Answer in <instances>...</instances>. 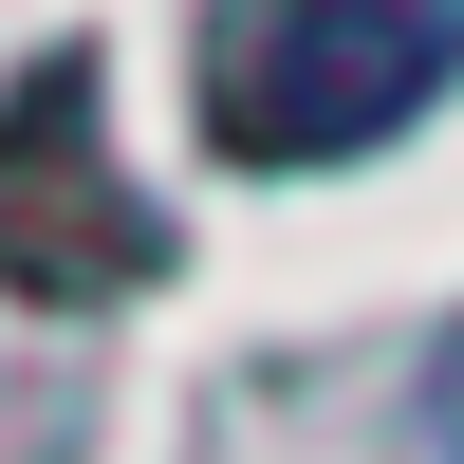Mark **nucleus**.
<instances>
[{
  "label": "nucleus",
  "mask_w": 464,
  "mask_h": 464,
  "mask_svg": "<svg viewBox=\"0 0 464 464\" xmlns=\"http://www.w3.org/2000/svg\"><path fill=\"white\" fill-rule=\"evenodd\" d=\"M464 74V19L446 0H205L186 37V130L223 168L297 186V168H372Z\"/></svg>",
  "instance_id": "obj_1"
},
{
  "label": "nucleus",
  "mask_w": 464,
  "mask_h": 464,
  "mask_svg": "<svg viewBox=\"0 0 464 464\" xmlns=\"http://www.w3.org/2000/svg\"><path fill=\"white\" fill-rule=\"evenodd\" d=\"M149 279H168V205L111 168V56L56 37L0 93V297L19 316H111Z\"/></svg>",
  "instance_id": "obj_2"
},
{
  "label": "nucleus",
  "mask_w": 464,
  "mask_h": 464,
  "mask_svg": "<svg viewBox=\"0 0 464 464\" xmlns=\"http://www.w3.org/2000/svg\"><path fill=\"white\" fill-rule=\"evenodd\" d=\"M409 428H428V464H464V316L428 334V372H409Z\"/></svg>",
  "instance_id": "obj_3"
}]
</instances>
